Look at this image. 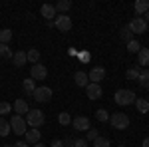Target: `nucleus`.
Returning a JSON list of instances; mask_svg holds the SVG:
<instances>
[{"mask_svg": "<svg viewBox=\"0 0 149 147\" xmlns=\"http://www.w3.org/2000/svg\"><path fill=\"white\" fill-rule=\"evenodd\" d=\"M26 123H28V127H34V129H38L40 125H44V121H46V117H44V111L42 109H30V111L26 113Z\"/></svg>", "mask_w": 149, "mask_h": 147, "instance_id": "obj_1", "label": "nucleus"}, {"mask_svg": "<svg viewBox=\"0 0 149 147\" xmlns=\"http://www.w3.org/2000/svg\"><path fill=\"white\" fill-rule=\"evenodd\" d=\"M113 100L117 105H129V103H135L137 95H135V91H131V90H117Z\"/></svg>", "mask_w": 149, "mask_h": 147, "instance_id": "obj_2", "label": "nucleus"}, {"mask_svg": "<svg viewBox=\"0 0 149 147\" xmlns=\"http://www.w3.org/2000/svg\"><path fill=\"white\" fill-rule=\"evenodd\" d=\"M10 129L16 135H24L28 131V123H26V119H24L22 115H14L10 119Z\"/></svg>", "mask_w": 149, "mask_h": 147, "instance_id": "obj_3", "label": "nucleus"}, {"mask_svg": "<svg viewBox=\"0 0 149 147\" xmlns=\"http://www.w3.org/2000/svg\"><path fill=\"white\" fill-rule=\"evenodd\" d=\"M109 121H111V127H115V129H127L129 127V117L123 111H115L109 117Z\"/></svg>", "mask_w": 149, "mask_h": 147, "instance_id": "obj_4", "label": "nucleus"}, {"mask_svg": "<svg viewBox=\"0 0 149 147\" xmlns=\"http://www.w3.org/2000/svg\"><path fill=\"white\" fill-rule=\"evenodd\" d=\"M34 100L36 102H40V103H46V102H50L52 100V90L48 88V86H40V88H36L34 90Z\"/></svg>", "mask_w": 149, "mask_h": 147, "instance_id": "obj_5", "label": "nucleus"}, {"mask_svg": "<svg viewBox=\"0 0 149 147\" xmlns=\"http://www.w3.org/2000/svg\"><path fill=\"white\" fill-rule=\"evenodd\" d=\"M127 28H129V32H131V34H143V32L147 30V22H145L143 18L135 16L131 22L127 24Z\"/></svg>", "mask_w": 149, "mask_h": 147, "instance_id": "obj_6", "label": "nucleus"}, {"mask_svg": "<svg viewBox=\"0 0 149 147\" xmlns=\"http://www.w3.org/2000/svg\"><path fill=\"white\" fill-rule=\"evenodd\" d=\"M54 26H56L60 32H70L72 30V18L66 16V14H58L56 20H54Z\"/></svg>", "mask_w": 149, "mask_h": 147, "instance_id": "obj_7", "label": "nucleus"}, {"mask_svg": "<svg viewBox=\"0 0 149 147\" xmlns=\"http://www.w3.org/2000/svg\"><path fill=\"white\" fill-rule=\"evenodd\" d=\"M30 78L34 79H46L48 78V70H46V66L44 64H34L32 66V70H30Z\"/></svg>", "mask_w": 149, "mask_h": 147, "instance_id": "obj_8", "label": "nucleus"}, {"mask_svg": "<svg viewBox=\"0 0 149 147\" xmlns=\"http://www.w3.org/2000/svg\"><path fill=\"white\" fill-rule=\"evenodd\" d=\"M102 93H103V90H102L100 84H92V82H90V84L86 86V95H88L90 100H100Z\"/></svg>", "mask_w": 149, "mask_h": 147, "instance_id": "obj_9", "label": "nucleus"}, {"mask_svg": "<svg viewBox=\"0 0 149 147\" xmlns=\"http://www.w3.org/2000/svg\"><path fill=\"white\" fill-rule=\"evenodd\" d=\"M72 125H74V129H78V131H88V129H90V119H88L86 115H78V117L72 119Z\"/></svg>", "mask_w": 149, "mask_h": 147, "instance_id": "obj_10", "label": "nucleus"}, {"mask_svg": "<svg viewBox=\"0 0 149 147\" xmlns=\"http://www.w3.org/2000/svg\"><path fill=\"white\" fill-rule=\"evenodd\" d=\"M40 14L46 18V22H52V20H54V18L58 16L56 8H54L52 4H42V8H40Z\"/></svg>", "mask_w": 149, "mask_h": 147, "instance_id": "obj_11", "label": "nucleus"}, {"mask_svg": "<svg viewBox=\"0 0 149 147\" xmlns=\"http://www.w3.org/2000/svg\"><path fill=\"white\" fill-rule=\"evenodd\" d=\"M24 137H26V143H38L40 141V137H42V133H40V129H34V127H30L26 133H24Z\"/></svg>", "mask_w": 149, "mask_h": 147, "instance_id": "obj_12", "label": "nucleus"}, {"mask_svg": "<svg viewBox=\"0 0 149 147\" xmlns=\"http://www.w3.org/2000/svg\"><path fill=\"white\" fill-rule=\"evenodd\" d=\"M88 78H90L92 84H100V82L105 78V70H103V68H93L92 72L88 74Z\"/></svg>", "mask_w": 149, "mask_h": 147, "instance_id": "obj_13", "label": "nucleus"}, {"mask_svg": "<svg viewBox=\"0 0 149 147\" xmlns=\"http://www.w3.org/2000/svg\"><path fill=\"white\" fill-rule=\"evenodd\" d=\"M12 109H14V111H16V115H26V113L30 111V107H28V103L24 102V100H16V102H14V105H12Z\"/></svg>", "mask_w": 149, "mask_h": 147, "instance_id": "obj_14", "label": "nucleus"}, {"mask_svg": "<svg viewBox=\"0 0 149 147\" xmlns=\"http://www.w3.org/2000/svg\"><path fill=\"white\" fill-rule=\"evenodd\" d=\"M133 8H135V14H137L139 18L145 16V12L149 10V0H137V2L133 4Z\"/></svg>", "mask_w": 149, "mask_h": 147, "instance_id": "obj_15", "label": "nucleus"}, {"mask_svg": "<svg viewBox=\"0 0 149 147\" xmlns=\"http://www.w3.org/2000/svg\"><path fill=\"white\" fill-rule=\"evenodd\" d=\"M74 82H76V86H78V88H86V86L90 84V78H88V74H86V72H76Z\"/></svg>", "mask_w": 149, "mask_h": 147, "instance_id": "obj_16", "label": "nucleus"}, {"mask_svg": "<svg viewBox=\"0 0 149 147\" xmlns=\"http://www.w3.org/2000/svg\"><path fill=\"white\" fill-rule=\"evenodd\" d=\"M12 62H14V66H16V68H22L24 64L28 62V58H26V52H16V54L12 56Z\"/></svg>", "mask_w": 149, "mask_h": 147, "instance_id": "obj_17", "label": "nucleus"}, {"mask_svg": "<svg viewBox=\"0 0 149 147\" xmlns=\"http://www.w3.org/2000/svg\"><path fill=\"white\" fill-rule=\"evenodd\" d=\"M137 62H139V66H149V48H141L139 50Z\"/></svg>", "mask_w": 149, "mask_h": 147, "instance_id": "obj_18", "label": "nucleus"}, {"mask_svg": "<svg viewBox=\"0 0 149 147\" xmlns=\"http://www.w3.org/2000/svg\"><path fill=\"white\" fill-rule=\"evenodd\" d=\"M22 90H24V93H26V95H32V93H34V90H36L34 79H32V78L24 79V82H22Z\"/></svg>", "mask_w": 149, "mask_h": 147, "instance_id": "obj_19", "label": "nucleus"}, {"mask_svg": "<svg viewBox=\"0 0 149 147\" xmlns=\"http://www.w3.org/2000/svg\"><path fill=\"white\" fill-rule=\"evenodd\" d=\"M135 107H137L139 113H143V115H145V113L149 111V102L145 100V98H137V100H135Z\"/></svg>", "mask_w": 149, "mask_h": 147, "instance_id": "obj_20", "label": "nucleus"}, {"mask_svg": "<svg viewBox=\"0 0 149 147\" xmlns=\"http://www.w3.org/2000/svg\"><path fill=\"white\" fill-rule=\"evenodd\" d=\"M54 8H56V12H60V14H66V12L72 8V2H70V0H60Z\"/></svg>", "mask_w": 149, "mask_h": 147, "instance_id": "obj_21", "label": "nucleus"}, {"mask_svg": "<svg viewBox=\"0 0 149 147\" xmlns=\"http://www.w3.org/2000/svg\"><path fill=\"white\" fill-rule=\"evenodd\" d=\"M26 58H28V62L34 66V64H38V60H40V52H38L36 48H30V50L26 52Z\"/></svg>", "mask_w": 149, "mask_h": 147, "instance_id": "obj_22", "label": "nucleus"}, {"mask_svg": "<svg viewBox=\"0 0 149 147\" xmlns=\"http://www.w3.org/2000/svg\"><path fill=\"white\" fill-rule=\"evenodd\" d=\"M139 86L141 88H145V90H149V70H143L141 74H139Z\"/></svg>", "mask_w": 149, "mask_h": 147, "instance_id": "obj_23", "label": "nucleus"}, {"mask_svg": "<svg viewBox=\"0 0 149 147\" xmlns=\"http://www.w3.org/2000/svg\"><path fill=\"white\" fill-rule=\"evenodd\" d=\"M139 74H141V68L139 66H133V68H129L125 72V78L127 79H139Z\"/></svg>", "mask_w": 149, "mask_h": 147, "instance_id": "obj_24", "label": "nucleus"}, {"mask_svg": "<svg viewBox=\"0 0 149 147\" xmlns=\"http://www.w3.org/2000/svg\"><path fill=\"white\" fill-rule=\"evenodd\" d=\"M10 131H12L10 129V121H6V119L0 117V137H6Z\"/></svg>", "mask_w": 149, "mask_h": 147, "instance_id": "obj_25", "label": "nucleus"}, {"mask_svg": "<svg viewBox=\"0 0 149 147\" xmlns=\"http://www.w3.org/2000/svg\"><path fill=\"white\" fill-rule=\"evenodd\" d=\"M10 40H12V30H8V28L0 30V44H8Z\"/></svg>", "mask_w": 149, "mask_h": 147, "instance_id": "obj_26", "label": "nucleus"}, {"mask_svg": "<svg viewBox=\"0 0 149 147\" xmlns=\"http://www.w3.org/2000/svg\"><path fill=\"white\" fill-rule=\"evenodd\" d=\"M58 121H60V125H64V127H66V125L72 123V117H70L68 111H62L60 115H58Z\"/></svg>", "mask_w": 149, "mask_h": 147, "instance_id": "obj_27", "label": "nucleus"}, {"mask_svg": "<svg viewBox=\"0 0 149 147\" xmlns=\"http://www.w3.org/2000/svg\"><path fill=\"white\" fill-rule=\"evenodd\" d=\"M12 56H14V52L10 50V46L0 44V58H12Z\"/></svg>", "mask_w": 149, "mask_h": 147, "instance_id": "obj_28", "label": "nucleus"}, {"mask_svg": "<svg viewBox=\"0 0 149 147\" xmlns=\"http://www.w3.org/2000/svg\"><path fill=\"white\" fill-rule=\"evenodd\" d=\"M121 40H123V42H125V44H129V42H131V40H133V34H131V32H129V28H127V26H123V28H121Z\"/></svg>", "mask_w": 149, "mask_h": 147, "instance_id": "obj_29", "label": "nucleus"}, {"mask_svg": "<svg viewBox=\"0 0 149 147\" xmlns=\"http://www.w3.org/2000/svg\"><path fill=\"white\" fill-rule=\"evenodd\" d=\"M139 50H141V44H139L137 40H131L127 44V52H131V54H139Z\"/></svg>", "mask_w": 149, "mask_h": 147, "instance_id": "obj_30", "label": "nucleus"}, {"mask_svg": "<svg viewBox=\"0 0 149 147\" xmlns=\"http://www.w3.org/2000/svg\"><path fill=\"white\" fill-rule=\"evenodd\" d=\"M95 117H97V121H102V123L109 121V113H107V109H97V111H95Z\"/></svg>", "mask_w": 149, "mask_h": 147, "instance_id": "obj_31", "label": "nucleus"}, {"mask_svg": "<svg viewBox=\"0 0 149 147\" xmlns=\"http://www.w3.org/2000/svg\"><path fill=\"white\" fill-rule=\"evenodd\" d=\"M93 147H109V139H105V137H95V139H93Z\"/></svg>", "mask_w": 149, "mask_h": 147, "instance_id": "obj_32", "label": "nucleus"}, {"mask_svg": "<svg viewBox=\"0 0 149 147\" xmlns=\"http://www.w3.org/2000/svg\"><path fill=\"white\" fill-rule=\"evenodd\" d=\"M12 111V103L8 102H0V115H8Z\"/></svg>", "mask_w": 149, "mask_h": 147, "instance_id": "obj_33", "label": "nucleus"}, {"mask_svg": "<svg viewBox=\"0 0 149 147\" xmlns=\"http://www.w3.org/2000/svg\"><path fill=\"white\" fill-rule=\"evenodd\" d=\"M86 133H88V135H86V141H93L95 137H100V133H97V129H92V127H90V129H88Z\"/></svg>", "mask_w": 149, "mask_h": 147, "instance_id": "obj_34", "label": "nucleus"}, {"mask_svg": "<svg viewBox=\"0 0 149 147\" xmlns=\"http://www.w3.org/2000/svg\"><path fill=\"white\" fill-rule=\"evenodd\" d=\"M74 147H88L86 139H74Z\"/></svg>", "mask_w": 149, "mask_h": 147, "instance_id": "obj_35", "label": "nucleus"}, {"mask_svg": "<svg viewBox=\"0 0 149 147\" xmlns=\"http://www.w3.org/2000/svg\"><path fill=\"white\" fill-rule=\"evenodd\" d=\"M52 147H64V141L62 139H54L52 141Z\"/></svg>", "mask_w": 149, "mask_h": 147, "instance_id": "obj_36", "label": "nucleus"}, {"mask_svg": "<svg viewBox=\"0 0 149 147\" xmlns=\"http://www.w3.org/2000/svg\"><path fill=\"white\" fill-rule=\"evenodd\" d=\"M12 147H30V145H28L26 141H18V143H14Z\"/></svg>", "mask_w": 149, "mask_h": 147, "instance_id": "obj_37", "label": "nucleus"}, {"mask_svg": "<svg viewBox=\"0 0 149 147\" xmlns=\"http://www.w3.org/2000/svg\"><path fill=\"white\" fill-rule=\"evenodd\" d=\"M64 145H72V147H74V139H72V137H68V139L64 141Z\"/></svg>", "mask_w": 149, "mask_h": 147, "instance_id": "obj_38", "label": "nucleus"}, {"mask_svg": "<svg viewBox=\"0 0 149 147\" xmlns=\"http://www.w3.org/2000/svg\"><path fill=\"white\" fill-rule=\"evenodd\" d=\"M143 147H149V137H145V139H143Z\"/></svg>", "mask_w": 149, "mask_h": 147, "instance_id": "obj_39", "label": "nucleus"}, {"mask_svg": "<svg viewBox=\"0 0 149 147\" xmlns=\"http://www.w3.org/2000/svg\"><path fill=\"white\" fill-rule=\"evenodd\" d=\"M143 20H145V22H147V24H149V10H147V12H145V16H143Z\"/></svg>", "mask_w": 149, "mask_h": 147, "instance_id": "obj_40", "label": "nucleus"}, {"mask_svg": "<svg viewBox=\"0 0 149 147\" xmlns=\"http://www.w3.org/2000/svg\"><path fill=\"white\" fill-rule=\"evenodd\" d=\"M32 147H44V143H36V145H32Z\"/></svg>", "mask_w": 149, "mask_h": 147, "instance_id": "obj_41", "label": "nucleus"}, {"mask_svg": "<svg viewBox=\"0 0 149 147\" xmlns=\"http://www.w3.org/2000/svg\"><path fill=\"white\" fill-rule=\"evenodd\" d=\"M4 147H12V145H4Z\"/></svg>", "mask_w": 149, "mask_h": 147, "instance_id": "obj_42", "label": "nucleus"}, {"mask_svg": "<svg viewBox=\"0 0 149 147\" xmlns=\"http://www.w3.org/2000/svg\"><path fill=\"white\" fill-rule=\"evenodd\" d=\"M119 147H125V145H119Z\"/></svg>", "mask_w": 149, "mask_h": 147, "instance_id": "obj_43", "label": "nucleus"}]
</instances>
